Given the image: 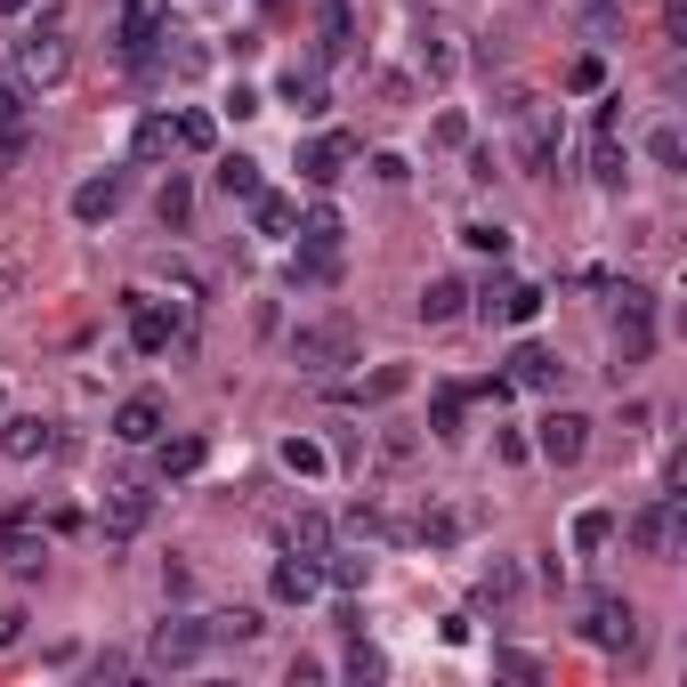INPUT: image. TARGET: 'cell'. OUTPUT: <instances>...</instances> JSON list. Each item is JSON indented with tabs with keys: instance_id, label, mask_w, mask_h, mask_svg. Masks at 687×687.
I'll use <instances>...</instances> for the list:
<instances>
[{
	"instance_id": "7a4b0ae2",
	"label": "cell",
	"mask_w": 687,
	"mask_h": 687,
	"mask_svg": "<svg viewBox=\"0 0 687 687\" xmlns=\"http://www.w3.org/2000/svg\"><path fill=\"white\" fill-rule=\"evenodd\" d=\"M510 121H517V162H526V178H550V171H558V106L517 97Z\"/></svg>"
},
{
	"instance_id": "681fc988",
	"label": "cell",
	"mask_w": 687,
	"mask_h": 687,
	"mask_svg": "<svg viewBox=\"0 0 687 687\" xmlns=\"http://www.w3.org/2000/svg\"><path fill=\"white\" fill-rule=\"evenodd\" d=\"M33 9V0H0V16H25Z\"/></svg>"
},
{
	"instance_id": "9c48e42d",
	"label": "cell",
	"mask_w": 687,
	"mask_h": 687,
	"mask_svg": "<svg viewBox=\"0 0 687 687\" xmlns=\"http://www.w3.org/2000/svg\"><path fill=\"white\" fill-rule=\"evenodd\" d=\"M121 195H130V178H121V171H97V178H81V186H73V219H81V226L114 219V211H121Z\"/></svg>"
},
{
	"instance_id": "ee69618b",
	"label": "cell",
	"mask_w": 687,
	"mask_h": 687,
	"mask_svg": "<svg viewBox=\"0 0 687 687\" xmlns=\"http://www.w3.org/2000/svg\"><path fill=\"white\" fill-rule=\"evenodd\" d=\"M648 154L663 162V171H679V162H687V145H679V130H655V138H648Z\"/></svg>"
},
{
	"instance_id": "7c38bea8",
	"label": "cell",
	"mask_w": 687,
	"mask_h": 687,
	"mask_svg": "<svg viewBox=\"0 0 687 687\" xmlns=\"http://www.w3.org/2000/svg\"><path fill=\"white\" fill-rule=\"evenodd\" d=\"M648 348H655V307H622V324H615V372L648 364Z\"/></svg>"
},
{
	"instance_id": "f1b7e54d",
	"label": "cell",
	"mask_w": 687,
	"mask_h": 687,
	"mask_svg": "<svg viewBox=\"0 0 687 687\" xmlns=\"http://www.w3.org/2000/svg\"><path fill=\"white\" fill-rule=\"evenodd\" d=\"M219 195H243V202H252V195H259V162H252V154H226V162H219Z\"/></svg>"
},
{
	"instance_id": "7402d4cb",
	"label": "cell",
	"mask_w": 687,
	"mask_h": 687,
	"mask_svg": "<svg viewBox=\"0 0 687 687\" xmlns=\"http://www.w3.org/2000/svg\"><path fill=\"white\" fill-rule=\"evenodd\" d=\"M276 97H283V106L300 114V121H316V114L331 106V97H324V81H316V73H300V66L283 73V90H276Z\"/></svg>"
},
{
	"instance_id": "8992f818",
	"label": "cell",
	"mask_w": 687,
	"mask_h": 687,
	"mask_svg": "<svg viewBox=\"0 0 687 687\" xmlns=\"http://www.w3.org/2000/svg\"><path fill=\"white\" fill-rule=\"evenodd\" d=\"M631 550H648V558L679 550V493H655V502L631 517Z\"/></svg>"
},
{
	"instance_id": "484cf974",
	"label": "cell",
	"mask_w": 687,
	"mask_h": 687,
	"mask_svg": "<svg viewBox=\"0 0 687 687\" xmlns=\"http://www.w3.org/2000/svg\"><path fill=\"white\" fill-rule=\"evenodd\" d=\"M171 145H178L171 114H145V121H138V138H130V154H138V162H162V154H171Z\"/></svg>"
},
{
	"instance_id": "c3c4849f",
	"label": "cell",
	"mask_w": 687,
	"mask_h": 687,
	"mask_svg": "<svg viewBox=\"0 0 687 687\" xmlns=\"http://www.w3.org/2000/svg\"><path fill=\"white\" fill-rule=\"evenodd\" d=\"M16 639H25V615H16V607H0V648H16Z\"/></svg>"
},
{
	"instance_id": "ba28073f",
	"label": "cell",
	"mask_w": 687,
	"mask_h": 687,
	"mask_svg": "<svg viewBox=\"0 0 687 687\" xmlns=\"http://www.w3.org/2000/svg\"><path fill=\"white\" fill-rule=\"evenodd\" d=\"M162 25H171V0H121V49L130 57H154Z\"/></svg>"
},
{
	"instance_id": "f6af8a7d",
	"label": "cell",
	"mask_w": 687,
	"mask_h": 687,
	"mask_svg": "<svg viewBox=\"0 0 687 687\" xmlns=\"http://www.w3.org/2000/svg\"><path fill=\"white\" fill-rule=\"evenodd\" d=\"M381 672H388V663L372 655V648H348V679H381Z\"/></svg>"
},
{
	"instance_id": "7dc6e473",
	"label": "cell",
	"mask_w": 687,
	"mask_h": 687,
	"mask_svg": "<svg viewBox=\"0 0 687 687\" xmlns=\"http://www.w3.org/2000/svg\"><path fill=\"white\" fill-rule=\"evenodd\" d=\"M372 178H381V186H405V154H372Z\"/></svg>"
},
{
	"instance_id": "ffe728a7",
	"label": "cell",
	"mask_w": 687,
	"mask_h": 687,
	"mask_svg": "<svg viewBox=\"0 0 687 687\" xmlns=\"http://www.w3.org/2000/svg\"><path fill=\"white\" fill-rule=\"evenodd\" d=\"M558 381H567V364H558L550 357V348H517V357H510V388H558Z\"/></svg>"
},
{
	"instance_id": "1f68e13d",
	"label": "cell",
	"mask_w": 687,
	"mask_h": 687,
	"mask_svg": "<svg viewBox=\"0 0 687 687\" xmlns=\"http://www.w3.org/2000/svg\"><path fill=\"white\" fill-rule=\"evenodd\" d=\"M283 469L291 477H324V445L316 436H283Z\"/></svg>"
},
{
	"instance_id": "7bdbcfd3",
	"label": "cell",
	"mask_w": 687,
	"mask_h": 687,
	"mask_svg": "<svg viewBox=\"0 0 687 687\" xmlns=\"http://www.w3.org/2000/svg\"><path fill=\"white\" fill-rule=\"evenodd\" d=\"M219 114H235V121H252V114H267V97L259 90H243V81H235V90H226V106Z\"/></svg>"
},
{
	"instance_id": "f546056e",
	"label": "cell",
	"mask_w": 687,
	"mask_h": 687,
	"mask_svg": "<svg viewBox=\"0 0 687 687\" xmlns=\"http://www.w3.org/2000/svg\"><path fill=\"white\" fill-rule=\"evenodd\" d=\"M171 130H178L186 154H211V145H219V114H178Z\"/></svg>"
},
{
	"instance_id": "83f0119b",
	"label": "cell",
	"mask_w": 687,
	"mask_h": 687,
	"mask_svg": "<svg viewBox=\"0 0 687 687\" xmlns=\"http://www.w3.org/2000/svg\"><path fill=\"white\" fill-rule=\"evenodd\" d=\"M252 219H259V235H291V219H300V211H291V195H267V186H259Z\"/></svg>"
},
{
	"instance_id": "5bb4252c",
	"label": "cell",
	"mask_w": 687,
	"mask_h": 687,
	"mask_svg": "<svg viewBox=\"0 0 687 687\" xmlns=\"http://www.w3.org/2000/svg\"><path fill=\"white\" fill-rule=\"evenodd\" d=\"M202 648H211V631H202V622H162V631L145 639V655H154V663H171V672H178V663H195Z\"/></svg>"
},
{
	"instance_id": "8fae6325",
	"label": "cell",
	"mask_w": 687,
	"mask_h": 687,
	"mask_svg": "<svg viewBox=\"0 0 687 687\" xmlns=\"http://www.w3.org/2000/svg\"><path fill=\"white\" fill-rule=\"evenodd\" d=\"M114 436H121V445H154V436H162V397H154V388H138V397L114 405Z\"/></svg>"
},
{
	"instance_id": "bcb514c9",
	"label": "cell",
	"mask_w": 687,
	"mask_h": 687,
	"mask_svg": "<svg viewBox=\"0 0 687 687\" xmlns=\"http://www.w3.org/2000/svg\"><path fill=\"white\" fill-rule=\"evenodd\" d=\"M436 145H469V121L462 114H436Z\"/></svg>"
},
{
	"instance_id": "2e32d148",
	"label": "cell",
	"mask_w": 687,
	"mask_h": 687,
	"mask_svg": "<svg viewBox=\"0 0 687 687\" xmlns=\"http://www.w3.org/2000/svg\"><path fill=\"white\" fill-rule=\"evenodd\" d=\"M348 49H357V16H348V0H324V25H316V66H340Z\"/></svg>"
},
{
	"instance_id": "d590c367",
	"label": "cell",
	"mask_w": 687,
	"mask_h": 687,
	"mask_svg": "<svg viewBox=\"0 0 687 687\" xmlns=\"http://www.w3.org/2000/svg\"><path fill=\"white\" fill-rule=\"evenodd\" d=\"M429 429L445 436V445L462 436V388H436V405H429Z\"/></svg>"
},
{
	"instance_id": "ac0fdd59",
	"label": "cell",
	"mask_w": 687,
	"mask_h": 687,
	"mask_svg": "<svg viewBox=\"0 0 687 687\" xmlns=\"http://www.w3.org/2000/svg\"><path fill=\"white\" fill-rule=\"evenodd\" d=\"M0 558H9L16 574H40V558H49V543L33 534V517H9V526H0Z\"/></svg>"
},
{
	"instance_id": "e0dca14e",
	"label": "cell",
	"mask_w": 687,
	"mask_h": 687,
	"mask_svg": "<svg viewBox=\"0 0 687 687\" xmlns=\"http://www.w3.org/2000/svg\"><path fill=\"white\" fill-rule=\"evenodd\" d=\"M49 445H57V429H49V421H33V412L0 421V453H9V462H40Z\"/></svg>"
},
{
	"instance_id": "44dd1931",
	"label": "cell",
	"mask_w": 687,
	"mask_h": 687,
	"mask_svg": "<svg viewBox=\"0 0 687 687\" xmlns=\"http://www.w3.org/2000/svg\"><path fill=\"white\" fill-rule=\"evenodd\" d=\"M462 307H469V283H462V276H436V283L421 291V324H453Z\"/></svg>"
},
{
	"instance_id": "d6a6232c",
	"label": "cell",
	"mask_w": 687,
	"mask_h": 687,
	"mask_svg": "<svg viewBox=\"0 0 687 687\" xmlns=\"http://www.w3.org/2000/svg\"><path fill=\"white\" fill-rule=\"evenodd\" d=\"M283 543H291V550H300V558H324V543H331V526H324V517H291V526H283Z\"/></svg>"
},
{
	"instance_id": "4316f807",
	"label": "cell",
	"mask_w": 687,
	"mask_h": 687,
	"mask_svg": "<svg viewBox=\"0 0 687 687\" xmlns=\"http://www.w3.org/2000/svg\"><path fill=\"white\" fill-rule=\"evenodd\" d=\"M543 300H550L543 283H510V291H502V316H493V324H534V316H543Z\"/></svg>"
},
{
	"instance_id": "ab89813d",
	"label": "cell",
	"mask_w": 687,
	"mask_h": 687,
	"mask_svg": "<svg viewBox=\"0 0 687 687\" xmlns=\"http://www.w3.org/2000/svg\"><path fill=\"white\" fill-rule=\"evenodd\" d=\"M412 543H453V534H462V517H445V510H429V517H412Z\"/></svg>"
},
{
	"instance_id": "8d00e7d4",
	"label": "cell",
	"mask_w": 687,
	"mask_h": 687,
	"mask_svg": "<svg viewBox=\"0 0 687 687\" xmlns=\"http://www.w3.org/2000/svg\"><path fill=\"white\" fill-rule=\"evenodd\" d=\"M324 582H331V591H364V582H372V558H324Z\"/></svg>"
},
{
	"instance_id": "cb8c5ba5",
	"label": "cell",
	"mask_w": 687,
	"mask_h": 687,
	"mask_svg": "<svg viewBox=\"0 0 687 687\" xmlns=\"http://www.w3.org/2000/svg\"><path fill=\"white\" fill-rule=\"evenodd\" d=\"M154 219L171 226V235H186V226H195V186H186V178H171V186L154 195Z\"/></svg>"
},
{
	"instance_id": "6da1fadb",
	"label": "cell",
	"mask_w": 687,
	"mask_h": 687,
	"mask_svg": "<svg viewBox=\"0 0 687 687\" xmlns=\"http://www.w3.org/2000/svg\"><path fill=\"white\" fill-rule=\"evenodd\" d=\"M291 364H300V372H340V364H357V324H348V316L300 324V331H291Z\"/></svg>"
},
{
	"instance_id": "3957f363",
	"label": "cell",
	"mask_w": 687,
	"mask_h": 687,
	"mask_svg": "<svg viewBox=\"0 0 687 687\" xmlns=\"http://www.w3.org/2000/svg\"><path fill=\"white\" fill-rule=\"evenodd\" d=\"M16 73H25L33 90H57V81L73 73V49H66V33H57V16H49V25H33L25 40H16Z\"/></svg>"
},
{
	"instance_id": "74e56055",
	"label": "cell",
	"mask_w": 687,
	"mask_h": 687,
	"mask_svg": "<svg viewBox=\"0 0 687 687\" xmlns=\"http://www.w3.org/2000/svg\"><path fill=\"white\" fill-rule=\"evenodd\" d=\"M591 171H598V186H622V171H631V154H622L615 138H598V145H591Z\"/></svg>"
},
{
	"instance_id": "9a60e30c",
	"label": "cell",
	"mask_w": 687,
	"mask_h": 687,
	"mask_svg": "<svg viewBox=\"0 0 687 687\" xmlns=\"http://www.w3.org/2000/svg\"><path fill=\"white\" fill-rule=\"evenodd\" d=\"M121 307H130V348H138V357H162V348H171V331H178V316H162V307H145L138 291H130Z\"/></svg>"
},
{
	"instance_id": "5b68a950",
	"label": "cell",
	"mask_w": 687,
	"mask_h": 687,
	"mask_svg": "<svg viewBox=\"0 0 687 687\" xmlns=\"http://www.w3.org/2000/svg\"><path fill=\"white\" fill-rule=\"evenodd\" d=\"M534 453H543L550 469H574L582 453H591V421H582V412H550V421L534 429Z\"/></svg>"
},
{
	"instance_id": "603a6c76",
	"label": "cell",
	"mask_w": 687,
	"mask_h": 687,
	"mask_svg": "<svg viewBox=\"0 0 687 687\" xmlns=\"http://www.w3.org/2000/svg\"><path fill=\"white\" fill-rule=\"evenodd\" d=\"M405 388H412V372H405V364H381L364 388H340V397H348V405H388V397H405Z\"/></svg>"
},
{
	"instance_id": "52a82bcc",
	"label": "cell",
	"mask_w": 687,
	"mask_h": 687,
	"mask_svg": "<svg viewBox=\"0 0 687 687\" xmlns=\"http://www.w3.org/2000/svg\"><path fill=\"white\" fill-rule=\"evenodd\" d=\"M348 162H357V138H348V130H324V138L300 145V178H307V186H340Z\"/></svg>"
},
{
	"instance_id": "277c9868",
	"label": "cell",
	"mask_w": 687,
	"mask_h": 687,
	"mask_svg": "<svg viewBox=\"0 0 687 687\" xmlns=\"http://www.w3.org/2000/svg\"><path fill=\"white\" fill-rule=\"evenodd\" d=\"M582 639H591V648H631L639 639V607L615 598V591H598L591 607H582Z\"/></svg>"
},
{
	"instance_id": "f35d334b",
	"label": "cell",
	"mask_w": 687,
	"mask_h": 687,
	"mask_svg": "<svg viewBox=\"0 0 687 687\" xmlns=\"http://www.w3.org/2000/svg\"><path fill=\"white\" fill-rule=\"evenodd\" d=\"M202 631H211V639H259V615H252V607H235V615H211Z\"/></svg>"
},
{
	"instance_id": "d4e9b609",
	"label": "cell",
	"mask_w": 687,
	"mask_h": 687,
	"mask_svg": "<svg viewBox=\"0 0 687 687\" xmlns=\"http://www.w3.org/2000/svg\"><path fill=\"white\" fill-rule=\"evenodd\" d=\"M340 243H348L340 211H307V219H300V252H340Z\"/></svg>"
},
{
	"instance_id": "e575fe53",
	"label": "cell",
	"mask_w": 687,
	"mask_h": 687,
	"mask_svg": "<svg viewBox=\"0 0 687 687\" xmlns=\"http://www.w3.org/2000/svg\"><path fill=\"white\" fill-rule=\"evenodd\" d=\"M291 283H340V252H300L291 259Z\"/></svg>"
},
{
	"instance_id": "836d02e7",
	"label": "cell",
	"mask_w": 687,
	"mask_h": 687,
	"mask_svg": "<svg viewBox=\"0 0 687 687\" xmlns=\"http://www.w3.org/2000/svg\"><path fill=\"white\" fill-rule=\"evenodd\" d=\"M202 469V436H171L162 445V477H195Z\"/></svg>"
},
{
	"instance_id": "4dcf8cb0",
	"label": "cell",
	"mask_w": 687,
	"mask_h": 687,
	"mask_svg": "<svg viewBox=\"0 0 687 687\" xmlns=\"http://www.w3.org/2000/svg\"><path fill=\"white\" fill-rule=\"evenodd\" d=\"M615 543V510H582L574 517V550H607Z\"/></svg>"
},
{
	"instance_id": "4fadbf2b",
	"label": "cell",
	"mask_w": 687,
	"mask_h": 687,
	"mask_svg": "<svg viewBox=\"0 0 687 687\" xmlns=\"http://www.w3.org/2000/svg\"><path fill=\"white\" fill-rule=\"evenodd\" d=\"M267 591H276V598H283V607H307V598H316V591H324V567H316V558H300V550H291V558H283V567H276V574H267Z\"/></svg>"
},
{
	"instance_id": "b9f144b4",
	"label": "cell",
	"mask_w": 687,
	"mask_h": 687,
	"mask_svg": "<svg viewBox=\"0 0 687 687\" xmlns=\"http://www.w3.org/2000/svg\"><path fill=\"white\" fill-rule=\"evenodd\" d=\"M598 81H607V66H598V57H574V66H567V90H582V97H591Z\"/></svg>"
},
{
	"instance_id": "30bf717a",
	"label": "cell",
	"mask_w": 687,
	"mask_h": 687,
	"mask_svg": "<svg viewBox=\"0 0 687 687\" xmlns=\"http://www.w3.org/2000/svg\"><path fill=\"white\" fill-rule=\"evenodd\" d=\"M154 517V493H138V486H114L106 493V510H97V526H106V543H130V534Z\"/></svg>"
},
{
	"instance_id": "f907efd6",
	"label": "cell",
	"mask_w": 687,
	"mask_h": 687,
	"mask_svg": "<svg viewBox=\"0 0 687 687\" xmlns=\"http://www.w3.org/2000/svg\"><path fill=\"white\" fill-rule=\"evenodd\" d=\"M9 291H16V283H9V276H0V307H9Z\"/></svg>"
},
{
	"instance_id": "d6986e66",
	"label": "cell",
	"mask_w": 687,
	"mask_h": 687,
	"mask_svg": "<svg viewBox=\"0 0 687 687\" xmlns=\"http://www.w3.org/2000/svg\"><path fill=\"white\" fill-rule=\"evenodd\" d=\"M25 130H33V106L9 73H0V154H25Z\"/></svg>"
},
{
	"instance_id": "60d3db41",
	"label": "cell",
	"mask_w": 687,
	"mask_h": 687,
	"mask_svg": "<svg viewBox=\"0 0 687 687\" xmlns=\"http://www.w3.org/2000/svg\"><path fill=\"white\" fill-rule=\"evenodd\" d=\"M462 243H469V252H493V259H502V252H510V226H462Z\"/></svg>"
}]
</instances>
